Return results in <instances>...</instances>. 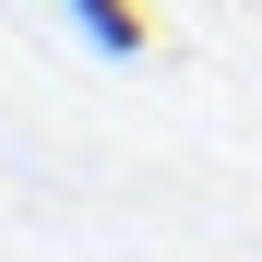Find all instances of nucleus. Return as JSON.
<instances>
[{
	"mask_svg": "<svg viewBox=\"0 0 262 262\" xmlns=\"http://www.w3.org/2000/svg\"><path fill=\"white\" fill-rule=\"evenodd\" d=\"M72 24H83V48H107V60H143L155 48V12L143 0H72Z\"/></svg>",
	"mask_w": 262,
	"mask_h": 262,
	"instance_id": "nucleus-1",
	"label": "nucleus"
}]
</instances>
